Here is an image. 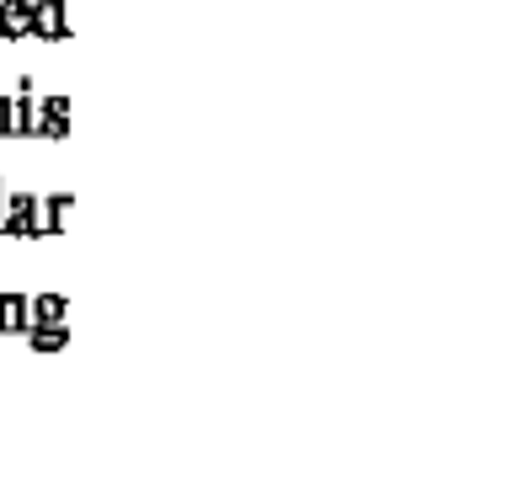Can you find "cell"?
Segmentation results:
<instances>
[{
  "mask_svg": "<svg viewBox=\"0 0 512 496\" xmlns=\"http://www.w3.org/2000/svg\"><path fill=\"white\" fill-rule=\"evenodd\" d=\"M0 235H38V192H6L0 203Z\"/></svg>",
  "mask_w": 512,
  "mask_h": 496,
  "instance_id": "cell-1",
  "label": "cell"
},
{
  "mask_svg": "<svg viewBox=\"0 0 512 496\" xmlns=\"http://www.w3.org/2000/svg\"><path fill=\"white\" fill-rule=\"evenodd\" d=\"M32 38H43V43L70 38V16H64V0H32Z\"/></svg>",
  "mask_w": 512,
  "mask_h": 496,
  "instance_id": "cell-2",
  "label": "cell"
},
{
  "mask_svg": "<svg viewBox=\"0 0 512 496\" xmlns=\"http://www.w3.org/2000/svg\"><path fill=\"white\" fill-rule=\"evenodd\" d=\"M70 214H75V192H54V198H38V235L70 230Z\"/></svg>",
  "mask_w": 512,
  "mask_h": 496,
  "instance_id": "cell-3",
  "label": "cell"
},
{
  "mask_svg": "<svg viewBox=\"0 0 512 496\" xmlns=\"http://www.w3.org/2000/svg\"><path fill=\"white\" fill-rule=\"evenodd\" d=\"M0 38L6 43L32 38V0H0Z\"/></svg>",
  "mask_w": 512,
  "mask_h": 496,
  "instance_id": "cell-4",
  "label": "cell"
},
{
  "mask_svg": "<svg viewBox=\"0 0 512 496\" xmlns=\"http://www.w3.org/2000/svg\"><path fill=\"white\" fill-rule=\"evenodd\" d=\"M70 315V299L64 294H32L27 299V326H64Z\"/></svg>",
  "mask_w": 512,
  "mask_h": 496,
  "instance_id": "cell-5",
  "label": "cell"
},
{
  "mask_svg": "<svg viewBox=\"0 0 512 496\" xmlns=\"http://www.w3.org/2000/svg\"><path fill=\"white\" fill-rule=\"evenodd\" d=\"M11 331H27V294H0V336H11Z\"/></svg>",
  "mask_w": 512,
  "mask_h": 496,
  "instance_id": "cell-6",
  "label": "cell"
},
{
  "mask_svg": "<svg viewBox=\"0 0 512 496\" xmlns=\"http://www.w3.org/2000/svg\"><path fill=\"white\" fill-rule=\"evenodd\" d=\"M27 336H32V352H64L70 326H27Z\"/></svg>",
  "mask_w": 512,
  "mask_h": 496,
  "instance_id": "cell-7",
  "label": "cell"
},
{
  "mask_svg": "<svg viewBox=\"0 0 512 496\" xmlns=\"http://www.w3.org/2000/svg\"><path fill=\"white\" fill-rule=\"evenodd\" d=\"M0 139H11V96H0Z\"/></svg>",
  "mask_w": 512,
  "mask_h": 496,
  "instance_id": "cell-8",
  "label": "cell"
},
{
  "mask_svg": "<svg viewBox=\"0 0 512 496\" xmlns=\"http://www.w3.org/2000/svg\"><path fill=\"white\" fill-rule=\"evenodd\" d=\"M0 203H6V182H0Z\"/></svg>",
  "mask_w": 512,
  "mask_h": 496,
  "instance_id": "cell-9",
  "label": "cell"
}]
</instances>
